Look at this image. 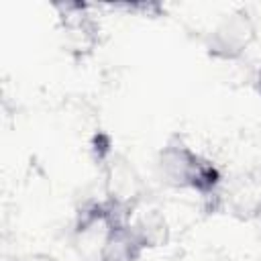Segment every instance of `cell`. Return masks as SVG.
Masks as SVG:
<instances>
[{
    "label": "cell",
    "mask_w": 261,
    "mask_h": 261,
    "mask_svg": "<svg viewBox=\"0 0 261 261\" xmlns=\"http://www.w3.org/2000/svg\"><path fill=\"white\" fill-rule=\"evenodd\" d=\"M157 167L163 181L179 192H190L200 198L216 196L222 184L218 165L188 145L181 137H169L157 155Z\"/></svg>",
    "instance_id": "1"
},
{
    "label": "cell",
    "mask_w": 261,
    "mask_h": 261,
    "mask_svg": "<svg viewBox=\"0 0 261 261\" xmlns=\"http://www.w3.org/2000/svg\"><path fill=\"white\" fill-rule=\"evenodd\" d=\"M104 198L133 214L143 198V181L135 165L122 155H110L104 167Z\"/></svg>",
    "instance_id": "3"
},
{
    "label": "cell",
    "mask_w": 261,
    "mask_h": 261,
    "mask_svg": "<svg viewBox=\"0 0 261 261\" xmlns=\"http://www.w3.org/2000/svg\"><path fill=\"white\" fill-rule=\"evenodd\" d=\"M253 86H255V90H257V94L261 96V67L255 71V77H253Z\"/></svg>",
    "instance_id": "6"
},
{
    "label": "cell",
    "mask_w": 261,
    "mask_h": 261,
    "mask_svg": "<svg viewBox=\"0 0 261 261\" xmlns=\"http://www.w3.org/2000/svg\"><path fill=\"white\" fill-rule=\"evenodd\" d=\"M257 24L247 10L224 12L206 33L204 49L216 61H239L255 43Z\"/></svg>",
    "instance_id": "2"
},
{
    "label": "cell",
    "mask_w": 261,
    "mask_h": 261,
    "mask_svg": "<svg viewBox=\"0 0 261 261\" xmlns=\"http://www.w3.org/2000/svg\"><path fill=\"white\" fill-rule=\"evenodd\" d=\"M145 251V241L133 226L130 218H124L114 222L106 232L98 251V261H139Z\"/></svg>",
    "instance_id": "5"
},
{
    "label": "cell",
    "mask_w": 261,
    "mask_h": 261,
    "mask_svg": "<svg viewBox=\"0 0 261 261\" xmlns=\"http://www.w3.org/2000/svg\"><path fill=\"white\" fill-rule=\"evenodd\" d=\"M61 35L65 49L77 57H84L92 53L98 43V24L88 12H84V6L69 4L61 16Z\"/></svg>",
    "instance_id": "4"
},
{
    "label": "cell",
    "mask_w": 261,
    "mask_h": 261,
    "mask_svg": "<svg viewBox=\"0 0 261 261\" xmlns=\"http://www.w3.org/2000/svg\"><path fill=\"white\" fill-rule=\"evenodd\" d=\"M253 218H255L257 224L261 226V200H259V204H257V208H255V212H253Z\"/></svg>",
    "instance_id": "7"
}]
</instances>
